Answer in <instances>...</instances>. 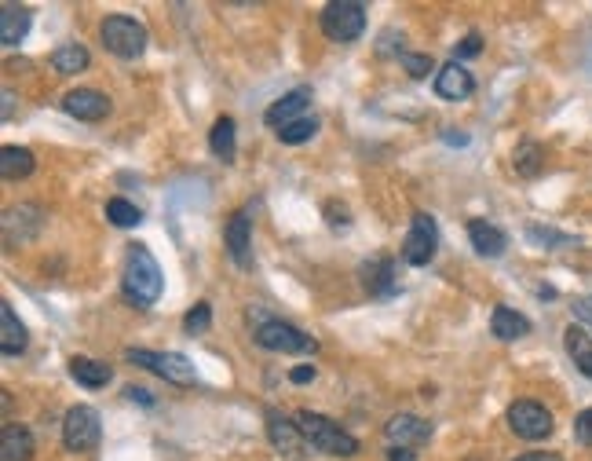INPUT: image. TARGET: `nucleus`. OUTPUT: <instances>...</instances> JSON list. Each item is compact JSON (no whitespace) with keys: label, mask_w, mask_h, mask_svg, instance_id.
<instances>
[{"label":"nucleus","mask_w":592,"mask_h":461,"mask_svg":"<svg viewBox=\"0 0 592 461\" xmlns=\"http://www.w3.org/2000/svg\"><path fill=\"white\" fill-rule=\"evenodd\" d=\"M165 290V275H161L158 260L147 246H128L125 271H121V293L128 304L136 308H150Z\"/></svg>","instance_id":"nucleus-1"},{"label":"nucleus","mask_w":592,"mask_h":461,"mask_svg":"<svg viewBox=\"0 0 592 461\" xmlns=\"http://www.w3.org/2000/svg\"><path fill=\"white\" fill-rule=\"evenodd\" d=\"M296 425L304 432V440L311 443V451H322V454H337V458H351V454H359V440L344 432L333 418L326 414H315V410H296Z\"/></svg>","instance_id":"nucleus-2"},{"label":"nucleus","mask_w":592,"mask_h":461,"mask_svg":"<svg viewBox=\"0 0 592 461\" xmlns=\"http://www.w3.org/2000/svg\"><path fill=\"white\" fill-rule=\"evenodd\" d=\"M256 344L267 348V352H286V355H315L318 341L311 333L296 330L289 322L271 319V315H260L256 311Z\"/></svg>","instance_id":"nucleus-3"},{"label":"nucleus","mask_w":592,"mask_h":461,"mask_svg":"<svg viewBox=\"0 0 592 461\" xmlns=\"http://www.w3.org/2000/svg\"><path fill=\"white\" fill-rule=\"evenodd\" d=\"M99 41H103L106 52L117 55V59H136V55H143V48H147L150 33L139 19L106 15V19L99 22Z\"/></svg>","instance_id":"nucleus-4"},{"label":"nucleus","mask_w":592,"mask_h":461,"mask_svg":"<svg viewBox=\"0 0 592 461\" xmlns=\"http://www.w3.org/2000/svg\"><path fill=\"white\" fill-rule=\"evenodd\" d=\"M318 26H322V33L333 44H351L359 41L362 30H366V8H362L359 0H333V4L322 8Z\"/></svg>","instance_id":"nucleus-5"},{"label":"nucleus","mask_w":592,"mask_h":461,"mask_svg":"<svg viewBox=\"0 0 592 461\" xmlns=\"http://www.w3.org/2000/svg\"><path fill=\"white\" fill-rule=\"evenodd\" d=\"M128 363H136L139 370H150V374L165 377L169 385H180V388H191L198 381L194 374V363L187 355L180 352H147V348H128L125 352Z\"/></svg>","instance_id":"nucleus-6"},{"label":"nucleus","mask_w":592,"mask_h":461,"mask_svg":"<svg viewBox=\"0 0 592 461\" xmlns=\"http://www.w3.org/2000/svg\"><path fill=\"white\" fill-rule=\"evenodd\" d=\"M103 436V421H99V410L96 407H70L63 418V447L70 454H85L92 451Z\"/></svg>","instance_id":"nucleus-7"},{"label":"nucleus","mask_w":592,"mask_h":461,"mask_svg":"<svg viewBox=\"0 0 592 461\" xmlns=\"http://www.w3.org/2000/svg\"><path fill=\"white\" fill-rule=\"evenodd\" d=\"M508 429L516 432L519 440L527 443H538L545 436H552V414L541 407L538 399H516L512 407H508Z\"/></svg>","instance_id":"nucleus-8"},{"label":"nucleus","mask_w":592,"mask_h":461,"mask_svg":"<svg viewBox=\"0 0 592 461\" xmlns=\"http://www.w3.org/2000/svg\"><path fill=\"white\" fill-rule=\"evenodd\" d=\"M435 249H439L435 216L413 213V224H410V231H406V242H402V260L413 264V268H424V264L435 257Z\"/></svg>","instance_id":"nucleus-9"},{"label":"nucleus","mask_w":592,"mask_h":461,"mask_svg":"<svg viewBox=\"0 0 592 461\" xmlns=\"http://www.w3.org/2000/svg\"><path fill=\"white\" fill-rule=\"evenodd\" d=\"M223 246H227L231 260L242 271L253 268V213H249V209H238V213L227 220V227H223Z\"/></svg>","instance_id":"nucleus-10"},{"label":"nucleus","mask_w":592,"mask_h":461,"mask_svg":"<svg viewBox=\"0 0 592 461\" xmlns=\"http://www.w3.org/2000/svg\"><path fill=\"white\" fill-rule=\"evenodd\" d=\"M267 436L275 443V451H282L286 458H304L311 443L304 440V432L293 418L278 414V410H267Z\"/></svg>","instance_id":"nucleus-11"},{"label":"nucleus","mask_w":592,"mask_h":461,"mask_svg":"<svg viewBox=\"0 0 592 461\" xmlns=\"http://www.w3.org/2000/svg\"><path fill=\"white\" fill-rule=\"evenodd\" d=\"M110 107L114 103L103 92H96V88H74V92L63 96V110L77 121H103L110 114Z\"/></svg>","instance_id":"nucleus-12"},{"label":"nucleus","mask_w":592,"mask_h":461,"mask_svg":"<svg viewBox=\"0 0 592 461\" xmlns=\"http://www.w3.org/2000/svg\"><path fill=\"white\" fill-rule=\"evenodd\" d=\"M384 436L392 440V447H424V443L432 440V425L417 414H395L388 425H384Z\"/></svg>","instance_id":"nucleus-13"},{"label":"nucleus","mask_w":592,"mask_h":461,"mask_svg":"<svg viewBox=\"0 0 592 461\" xmlns=\"http://www.w3.org/2000/svg\"><path fill=\"white\" fill-rule=\"evenodd\" d=\"M307 107H311V88H293V92H286V96L275 99V103L267 107L264 121L278 132L282 125H293V121L307 118Z\"/></svg>","instance_id":"nucleus-14"},{"label":"nucleus","mask_w":592,"mask_h":461,"mask_svg":"<svg viewBox=\"0 0 592 461\" xmlns=\"http://www.w3.org/2000/svg\"><path fill=\"white\" fill-rule=\"evenodd\" d=\"M359 279H362V286H366V293H373V297H392V293H399L392 257H370L359 268Z\"/></svg>","instance_id":"nucleus-15"},{"label":"nucleus","mask_w":592,"mask_h":461,"mask_svg":"<svg viewBox=\"0 0 592 461\" xmlns=\"http://www.w3.org/2000/svg\"><path fill=\"white\" fill-rule=\"evenodd\" d=\"M435 92H439L443 99H450V103L468 99L472 92H476V77L468 74L461 63H446L443 70H439V77H435Z\"/></svg>","instance_id":"nucleus-16"},{"label":"nucleus","mask_w":592,"mask_h":461,"mask_svg":"<svg viewBox=\"0 0 592 461\" xmlns=\"http://www.w3.org/2000/svg\"><path fill=\"white\" fill-rule=\"evenodd\" d=\"M468 238H472V249L479 257H501L508 249V235L501 227H494L490 220H468Z\"/></svg>","instance_id":"nucleus-17"},{"label":"nucleus","mask_w":592,"mask_h":461,"mask_svg":"<svg viewBox=\"0 0 592 461\" xmlns=\"http://www.w3.org/2000/svg\"><path fill=\"white\" fill-rule=\"evenodd\" d=\"M30 33V8L22 4H4L0 8V48H19Z\"/></svg>","instance_id":"nucleus-18"},{"label":"nucleus","mask_w":592,"mask_h":461,"mask_svg":"<svg viewBox=\"0 0 592 461\" xmlns=\"http://www.w3.org/2000/svg\"><path fill=\"white\" fill-rule=\"evenodd\" d=\"M33 458V432L19 421H8L0 429V461H30Z\"/></svg>","instance_id":"nucleus-19"},{"label":"nucleus","mask_w":592,"mask_h":461,"mask_svg":"<svg viewBox=\"0 0 592 461\" xmlns=\"http://www.w3.org/2000/svg\"><path fill=\"white\" fill-rule=\"evenodd\" d=\"M26 341H30V333H26V326L19 322L15 308L4 301V304H0V352H4V355H22V352H26Z\"/></svg>","instance_id":"nucleus-20"},{"label":"nucleus","mask_w":592,"mask_h":461,"mask_svg":"<svg viewBox=\"0 0 592 461\" xmlns=\"http://www.w3.org/2000/svg\"><path fill=\"white\" fill-rule=\"evenodd\" d=\"M490 333H494L497 341H519V337L530 333V319L519 315V311L505 308V304H497L494 315H490Z\"/></svg>","instance_id":"nucleus-21"},{"label":"nucleus","mask_w":592,"mask_h":461,"mask_svg":"<svg viewBox=\"0 0 592 461\" xmlns=\"http://www.w3.org/2000/svg\"><path fill=\"white\" fill-rule=\"evenodd\" d=\"M70 377H74L81 388H106L110 385V377H114V370H110L106 363H99V359L74 355V359H70Z\"/></svg>","instance_id":"nucleus-22"},{"label":"nucleus","mask_w":592,"mask_h":461,"mask_svg":"<svg viewBox=\"0 0 592 461\" xmlns=\"http://www.w3.org/2000/svg\"><path fill=\"white\" fill-rule=\"evenodd\" d=\"M563 344H567V355L574 359V366H578L585 377H592V333L574 322V326H567V333H563Z\"/></svg>","instance_id":"nucleus-23"},{"label":"nucleus","mask_w":592,"mask_h":461,"mask_svg":"<svg viewBox=\"0 0 592 461\" xmlns=\"http://www.w3.org/2000/svg\"><path fill=\"white\" fill-rule=\"evenodd\" d=\"M234 132H238L234 129V118H220L209 132V151L216 154L223 165H231L234 154H238V136H234Z\"/></svg>","instance_id":"nucleus-24"},{"label":"nucleus","mask_w":592,"mask_h":461,"mask_svg":"<svg viewBox=\"0 0 592 461\" xmlns=\"http://www.w3.org/2000/svg\"><path fill=\"white\" fill-rule=\"evenodd\" d=\"M33 169H37V158L26 147H4L0 151V176L4 180H26Z\"/></svg>","instance_id":"nucleus-25"},{"label":"nucleus","mask_w":592,"mask_h":461,"mask_svg":"<svg viewBox=\"0 0 592 461\" xmlns=\"http://www.w3.org/2000/svg\"><path fill=\"white\" fill-rule=\"evenodd\" d=\"M88 63H92V55H88L85 44H63V48H55L52 52V66L63 77L81 74V70H88Z\"/></svg>","instance_id":"nucleus-26"},{"label":"nucleus","mask_w":592,"mask_h":461,"mask_svg":"<svg viewBox=\"0 0 592 461\" xmlns=\"http://www.w3.org/2000/svg\"><path fill=\"white\" fill-rule=\"evenodd\" d=\"M541 165H545V151H541L534 140H523L516 147V154H512V169H516V176H523V180H530V176H538Z\"/></svg>","instance_id":"nucleus-27"},{"label":"nucleus","mask_w":592,"mask_h":461,"mask_svg":"<svg viewBox=\"0 0 592 461\" xmlns=\"http://www.w3.org/2000/svg\"><path fill=\"white\" fill-rule=\"evenodd\" d=\"M315 132H318V118H311V114H307V118L293 121V125H282V129H278V140L286 143V147H296V143L311 140Z\"/></svg>","instance_id":"nucleus-28"},{"label":"nucleus","mask_w":592,"mask_h":461,"mask_svg":"<svg viewBox=\"0 0 592 461\" xmlns=\"http://www.w3.org/2000/svg\"><path fill=\"white\" fill-rule=\"evenodd\" d=\"M106 216H110L114 227H136L139 220H143V213H139L132 202H125V198H110V202H106Z\"/></svg>","instance_id":"nucleus-29"},{"label":"nucleus","mask_w":592,"mask_h":461,"mask_svg":"<svg viewBox=\"0 0 592 461\" xmlns=\"http://www.w3.org/2000/svg\"><path fill=\"white\" fill-rule=\"evenodd\" d=\"M399 63L402 70L413 77V81H424V77L432 74V55H424V52H399Z\"/></svg>","instance_id":"nucleus-30"},{"label":"nucleus","mask_w":592,"mask_h":461,"mask_svg":"<svg viewBox=\"0 0 592 461\" xmlns=\"http://www.w3.org/2000/svg\"><path fill=\"white\" fill-rule=\"evenodd\" d=\"M212 326V304L209 301H198L187 315H183V330L187 333H205Z\"/></svg>","instance_id":"nucleus-31"},{"label":"nucleus","mask_w":592,"mask_h":461,"mask_svg":"<svg viewBox=\"0 0 592 461\" xmlns=\"http://www.w3.org/2000/svg\"><path fill=\"white\" fill-rule=\"evenodd\" d=\"M483 52V37L479 33H468V37H461L454 48V63H461V59H476V55Z\"/></svg>","instance_id":"nucleus-32"},{"label":"nucleus","mask_w":592,"mask_h":461,"mask_svg":"<svg viewBox=\"0 0 592 461\" xmlns=\"http://www.w3.org/2000/svg\"><path fill=\"white\" fill-rule=\"evenodd\" d=\"M574 440L582 443V447H592V407L574 418Z\"/></svg>","instance_id":"nucleus-33"},{"label":"nucleus","mask_w":592,"mask_h":461,"mask_svg":"<svg viewBox=\"0 0 592 461\" xmlns=\"http://www.w3.org/2000/svg\"><path fill=\"white\" fill-rule=\"evenodd\" d=\"M315 366L311 363H300V366H293V370H289V381H293V385H311V381H315Z\"/></svg>","instance_id":"nucleus-34"},{"label":"nucleus","mask_w":592,"mask_h":461,"mask_svg":"<svg viewBox=\"0 0 592 461\" xmlns=\"http://www.w3.org/2000/svg\"><path fill=\"white\" fill-rule=\"evenodd\" d=\"M125 399H132V403H139V407H154V396H150L147 388L128 385V388H125Z\"/></svg>","instance_id":"nucleus-35"},{"label":"nucleus","mask_w":592,"mask_h":461,"mask_svg":"<svg viewBox=\"0 0 592 461\" xmlns=\"http://www.w3.org/2000/svg\"><path fill=\"white\" fill-rule=\"evenodd\" d=\"M516 461H563L560 454H549V451H530V454H519Z\"/></svg>","instance_id":"nucleus-36"},{"label":"nucleus","mask_w":592,"mask_h":461,"mask_svg":"<svg viewBox=\"0 0 592 461\" xmlns=\"http://www.w3.org/2000/svg\"><path fill=\"white\" fill-rule=\"evenodd\" d=\"M388 461H417L410 447H388Z\"/></svg>","instance_id":"nucleus-37"},{"label":"nucleus","mask_w":592,"mask_h":461,"mask_svg":"<svg viewBox=\"0 0 592 461\" xmlns=\"http://www.w3.org/2000/svg\"><path fill=\"white\" fill-rule=\"evenodd\" d=\"M446 143H457V147H465L468 136H465V132H446Z\"/></svg>","instance_id":"nucleus-38"}]
</instances>
